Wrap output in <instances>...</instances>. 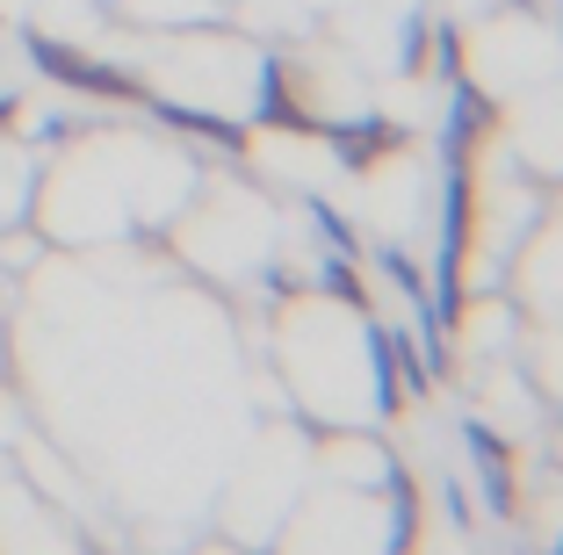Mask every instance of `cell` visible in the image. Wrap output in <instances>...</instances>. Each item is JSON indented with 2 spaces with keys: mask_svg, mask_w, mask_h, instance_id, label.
I'll return each mask as SVG.
<instances>
[{
  "mask_svg": "<svg viewBox=\"0 0 563 555\" xmlns=\"http://www.w3.org/2000/svg\"><path fill=\"white\" fill-rule=\"evenodd\" d=\"M22 210H30V152L0 137V224H15Z\"/></svg>",
  "mask_w": 563,
  "mask_h": 555,
  "instance_id": "obj_1",
  "label": "cell"
}]
</instances>
